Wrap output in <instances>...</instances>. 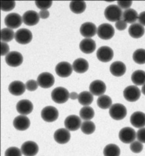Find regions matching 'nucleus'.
Segmentation results:
<instances>
[{
    "label": "nucleus",
    "mask_w": 145,
    "mask_h": 156,
    "mask_svg": "<svg viewBox=\"0 0 145 156\" xmlns=\"http://www.w3.org/2000/svg\"><path fill=\"white\" fill-rule=\"evenodd\" d=\"M104 16L111 22H116L121 20L123 12L121 9L116 5H110L104 10Z\"/></svg>",
    "instance_id": "nucleus-1"
},
{
    "label": "nucleus",
    "mask_w": 145,
    "mask_h": 156,
    "mask_svg": "<svg viewBox=\"0 0 145 156\" xmlns=\"http://www.w3.org/2000/svg\"><path fill=\"white\" fill-rule=\"evenodd\" d=\"M70 98L68 90L62 87H58L51 92V98L56 104H64Z\"/></svg>",
    "instance_id": "nucleus-2"
},
{
    "label": "nucleus",
    "mask_w": 145,
    "mask_h": 156,
    "mask_svg": "<svg viewBox=\"0 0 145 156\" xmlns=\"http://www.w3.org/2000/svg\"><path fill=\"white\" fill-rule=\"evenodd\" d=\"M109 114L114 120L124 119L127 115V109L125 106L121 104H114L110 108Z\"/></svg>",
    "instance_id": "nucleus-3"
},
{
    "label": "nucleus",
    "mask_w": 145,
    "mask_h": 156,
    "mask_svg": "<svg viewBox=\"0 0 145 156\" xmlns=\"http://www.w3.org/2000/svg\"><path fill=\"white\" fill-rule=\"evenodd\" d=\"M115 30L111 24L104 23L99 25L97 28V35L99 37L104 40H111L114 36Z\"/></svg>",
    "instance_id": "nucleus-4"
},
{
    "label": "nucleus",
    "mask_w": 145,
    "mask_h": 156,
    "mask_svg": "<svg viewBox=\"0 0 145 156\" xmlns=\"http://www.w3.org/2000/svg\"><path fill=\"white\" fill-rule=\"evenodd\" d=\"M59 111L55 107L52 106L43 108L41 112L42 118L48 123H51L56 121L59 118Z\"/></svg>",
    "instance_id": "nucleus-5"
},
{
    "label": "nucleus",
    "mask_w": 145,
    "mask_h": 156,
    "mask_svg": "<svg viewBox=\"0 0 145 156\" xmlns=\"http://www.w3.org/2000/svg\"><path fill=\"white\" fill-rule=\"evenodd\" d=\"M23 22V17L16 12H12L7 15L4 19V23L6 27L12 30L20 27Z\"/></svg>",
    "instance_id": "nucleus-6"
},
{
    "label": "nucleus",
    "mask_w": 145,
    "mask_h": 156,
    "mask_svg": "<svg viewBox=\"0 0 145 156\" xmlns=\"http://www.w3.org/2000/svg\"><path fill=\"white\" fill-rule=\"evenodd\" d=\"M124 97L126 101L130 102L137 101L141 95V91L136 85H129L124 89Z\"/></svg>",
    "instance_id": "nucleus-7"
},
{
    "label": "nucleus",
    "mask_w": 145,
    "mask_h": 156,
    "mask_svg": "<svg viewBox=\"0 0 145 156\" xmlns=\"http://www.w3.org/2000/svg\"><path fill=\"white\" fill-rule=\"evenodd\" d=\"M137 138V133L135 130L129 127L121 129L119 133L120 140L124 144H130L135 141Z\"/></svg>",
    "instance_id": "nucleus-8"
},
{
    "label": "nucleus",
    "mask_w": 145,
    "mask_h": 156,
    "mask_svg": "<svg viewBox=\"0 0 145 156\" xmlns=\"http://www.w3.org/2000/svg\"><path fill=\"white\" fill-rule=\"evenodd\" d=\"M32 34L26 28H20L15 33V39L17 43L21 45H26L32 40Z\"/></svg>",
    "instance_id": "nucleus-9"
},
{
    "label": "nucleus",
    "mask_w": 145,
    "mask_h": 156,
    "mask_svg": "<svg viewBox=\"0 0 145 156\" xmlns=\"http://www.w3.org/2000/svg\"><path fill=\"white\" fill-rule=\"evenodd\" d=\"M37 81L39 86L42 88L48 89L54 85L55 77L49 72H43L38 76Z\"/></svg>",
    "instance_id": "nucleus-10"
},
{
    "label": "nucleus",
    "mask_w": 145,
    "mask_h": 156,
    "mask_svg": "<svg viewBox=\"0 0 145 156\" xmlns=\"http://www.w3.org/2000/svg\"><path fill=\"white\" fill-rule=\"evenodd\" d=\"M5 62L11 67H18L23 62V57L19 52L11 51L5 56Z\"/></svg>",
    "instance_id": "nucleus-11"
},
{
    "label": "nucleus",
    "mask_w": 145,
    "mask_h": 156,
    "mask_svg": "<svg viewBox=\"0 0 145 156\" xmlns=\"http://www.w3.org/2000/svg\"><path fill=\"white\" fill-rule=\"evenodd\" d=\"M96 57L100 62H108L114 57V51L112 48L108 46H103L96 51Z\"/></svg>",
    "instance_id": "nucleus-12"
},
{
    "label": "nucleus",
    "mask_w": 145,
    "mask_h": 156,
    "mask_svg": "<svg viewBox=\"0 0 145 156\" xmlns=\"http://www.w3.org/2000/svg\"><path fill=\"white\" fill-rule=\"evenodd\" d=\"M82 120L80 117L76 115L68 116L64 120V126L70 131H76L82 126Z\"/></svg>",
    "instance_id": "nucleus-13"
},
{
    "label": "nucleus",
    "mask_w": 145,
    "mask_h": 156,
    "mask_svg": "<svg viewBox=\"0 0 145 156\" xmlns=\"http://www.w3.org/2000/svg\"><path fill=\"white\" fill-rule=\"evenodd\" d=\"M73 67L68 62H60L55 67V72L60 77H68L72 74Z\"/></svg>",
    "instance_id": "nucleus-14"
},
{
    "label": "nucleus",
    "mask_w": 145,
    "mask_h": 156,
    "mask_svg": "<svg viewBox=\"0 0 145 156\" xmlns=\"http://www.w3.org/2000/svg\"><path fill=\"white\" fill-rule=\"evenodd\" d=\"M80 32L82 36L85 38H91L94 37L97 33V28H96L95 24L91 22H87L82 24L80 28Z\"/></svg>",
    "instance_id": "nucleus-15"
},
{
    "label": "nucleus",
    "mask_w": 145,
    "mask_h": 156,
    "mask_svg": "<svg viewBox=\"0 0 145 156\" xmlns=\"http://www.w3.org/2000/svg\"><path fill=\"white\" fill-rule=\"evenodd\" d=\"M13 127L16 130L23 131L27 130L30 125V121L27 116L20 115L16 116L13 120Z\"/></svg>",
    "instance_id": "nucleus-16"
},
{
    "label": "nucleus",
    "mask_w": 145,
    "mask_h": 156,
    "mask_svg": "<svg viewBox=\"0 0 145 156\" xmlns=\"http://www.w3.org/2000/svg\"><path fill=\"white\" fill-rule=\"evenodd\" d=\"M21 151L24 156H35L39 151V147L36 142L27 141L21 146Z\"/></svg>",
    "instance_id": "nucleus-17"
},
{
    "label": "nucleus",
    "mask_w": 145,
    "mask_h": 156,
    "mask_svg": "<svg viewBox=\"0 0 145 156\" xmlns=\"http://www.w3.org/2000/svg\"><path fill=\"white\" fill-rule=\"evenodd\" d=\"M107 86L103 81L96 80L92 81L89 85L90 93L95 96H101L106 92Z\"/></svg>",
    "instance_id": "nucleus-18"
},
{
    "label": "nucleus",
    "mask_w": 145,
    "mask_h": 156,
    "mask_svg": "<svg viewBox=\"0 0 145 156\" xmlns=\"http://www.w3.org/2000/svg\"><path fill=\"white\" fill-rule=\"evenodd\" d=\"M16 108L19 114L23 115H26L32 113L34 109V106L31 101H30L29 100L25 99L21 100V101L17 102Z\"/></svg>",
    "instance_id": "nucleus-19"
},
{
    "label": "nucleus",
    "mask_w": 145,
    "mask_h": 156,
    "mask_svg": "<svg viewBox=\"0 0 145 156\" xmlns=\"http://www.w3.org/2000/svg\"><path fill=\"white\" fill-rule=\"evenodd\" d=\"M39 18L40 17H39V13L36 11L30 10L24 12L23 16V20L26 25L32 27L39 23Z\"/></svg>",
    "instance_id": "nucleus-20"
},
{
    "label": "nucleus",
    "mask_w": 145,
    "mask_h": 156,
    "mask_svg": "<svg viewBox=\"0 0 145 156\" xmlns=\"http://www.w3.org/2000/svg\"><path fill=\"white\" fill-rule=\"evenodd\" d=\"M131 124L135 128L141 129L145 127V114L142 112H135L131 115Z\"/></svg>",
    "instance_id": "nucleus-21"
},
{
    "label": "nucleus",
    "mask_w": 145,
    "mask_h": 156,
    "mask_svg": "<svg viewBox=\"0 0 145 156\" xmlns=\"http://www.w3.org/2000/svg\"><path fill=\"white\" fill-rule=\"evenodd\" d=\"M54 139L59 144H67L70 140V131L64 128L57 129L54 133Z\"/></svg>",
    "instance_id": "nucleus-22"
},
{
    "label": "nucleus",
    "mask_w": 145,
    "mask_h": 156,
    "mask_svg": "<svg viewBox=\"0 0 145 156\" xmlns=\"http://www.w3.org/2000/svg\"><path fill=\"white\" fill-rule=\"evenodd\" d=\"M26 85L20 81H14L9 85L8 90L14 96H20L26 90Z\"/></svg>",
    "instance_id": "nucleus-23"
},
{
    "label": "nucleus",
    "mask_w": 145,
    "mask_h": 156,
    "mask_svg": "<svg viewBox=\"0 0 145 156\" xmlns=\"http://www.w3.org/2000/svg\"><path fill=\"white\" fill-rule=\"evenodd\" d=\"M80 49L83 53H93L96 49V43L91 38H85L80 43Z\"/></svg>",
    "instance_id": "nucleus-24"
},
{
    "label": "nucleus",
    "mask_w": 145,
    "mask_h": 156,
    "mask_svg": "<svg viewBox=\"0 0 145 156\" xmlns=\"http://www.w3.org/2000/svg\"><path fill=\"white\" fill-rule=\"evenodd\" d=\"M110 72L114 76L121 77L126 72L125 64L121 61L114 62L110 66Z\"/></svg>",
    "instance_id": "nucleus-25"
},
{
    "label": "nucleus",
    "mask_w": 145,
    "mask_h": 156,
    "mask_svg": "<svg viewBox=\"0 0 145 156\" xmlns=\"http://www.w3.org/2000/svg\"><path fill=\"white\" fill-rule=\"evenodd\" d=\"M73 70L78 73L86 72L89 69V63L85 58H79L75 60L72 64Z\"/></svg>",
    "instance_id": "nucleus-26"
},
{
    "label": "nucleus",
    "mask_w": 145,
    "mask_h": 156,
    "mask_svg": "<svg viewBox=\"0 0 145 156\" xmlns=\"http://www.w3.org/2000/svg\"><path fill=\"white\" fill-rule=\"evenodd\" d=\"M129 34L135 39H139L143 37L144 34L145 30L143 26L139 23H134L131 24L129 28Z\"/></svg>",
    "instance_id": "nucleus-27"
},
{
    "label": "nucleus",
    "mask_w": 145,
    "mask_h": 156,
    "mask_svg": "<svg viewBox=\"0 0 145 156\" xmlns=\"http://www.w3.org/2000/svg\"><path fill=\"white\" fill-rule=\"evenodd\" d=\"M122 18L126 23L134 24L138 20L139 15L137 12L133 9H129L123 12Z\"/></svg>",
    "instance_id": "nucleus-28"
},
{
    "label": "nucleus",
    "mask_w": 145,
    "mask_h": 156,
    "mask_svg": "<svg viewBox=\"0 0 145 156\" xmlns=\"http://www.w3.org/2000/svg\"><path fill=\"white\" fill-rule=\"evenodd\" d=\"M78 100L81 105L84 106H89L93 102V96L89 91H83L79 94Z\"/></svg>",
    "instance_id": "nucleus-29"
},
{
    "label": "nucleus",
    "mask_w": 145,
    "mask_h": 156,
    "mask_svg": "<svg viewBox=\"0 0 145 156\" xmlns=\"http://www.w3.org/2000/svg\"><path fill=\"white\" fill-rule=\"evenodd\" d=\"M131 81L135 85H144L145 84V72L141 70L135 71L131 75Z\"/></svg>",
    "instance_id": "nucleus-30"
},
{
    "label": "nucleus",
    "mask_w": 145,
    "mask_h": 156,
    "mask_svg": "<svg viewBox=\"0 0 145 156\" xmlns=\"http://www.w3.org/2000/svg\"><path fill=\"white\" fill-rule=\"evenodd\" d=\"M70 9L76 14H81L85 11L86 3L84 1H72L70 3Z\"/></svg>",
    "instance_id": "nucleus-31"
},
{
    "label": "nucleus",
    "mask_w": 145,
    "mask_h": 156,
    "mask_svg": "<svg viewBox=\"0 0 145 156\" xmlns=\"http://www.w3.org/2000/svg\"><path fill=\"white\" fill-rule=\"evenodd\" d=\"M120 148L114 144H110L104 147L103 150L104 156H120Z\"/></svg>",
    "instance_id": "nucleus-32"
},
{
    "label": "nucleus",
    "mask_w": 145,
    "mask_h": 156,
    "mask_svg": "<svg viewBox=\"0 0 145 156\" xmlns=\"http://www.w3.org/2000/svg\"><path fill=\"white\" fill-rule=\"evenodd\" d=\"M97 106L103 110H107L112 106V101L111 98L108 95H101L100 96L96 101Z\"/></svg>",
    "instance_id": "nucleus-33"
},
{
    "label": "nucleus",
    "mask_w": 145,
    "mask_h": 156,
    "mask_svg": "<svg viewBox=\"0 0 145 156\" xmlns=\"http://www.w3.org/2000/svg\"><path fill=\"white\" fill-rule=\"evenodd\" d=\"M80 116L82 119L85 121H89L95 116V111L91 107L87 106L83 107L80 111Z\"/></svg>",
    "instance_id": "nucleus-34"
},
{
    "label": "nucleus",
    "mask_w": 145,
    "mask_h": 156,
    "mask_svg": "<svg viewBox=\"0 0 145 156\" xmlns=\"http://www.w3.org/2000/svg\"><path fill=\"white\" fill-rule=\"evenodd\" d=\"M15 34L12 29L5 28L1 30V40L3 42H9L15 38Z\"/></svg>",
    "instance_id": "nucleus-35"
},
{
    "label": "nucleus",
    "mask_w": 145,
    "mask_h": 156,
    "mask_svg": "<svg viewBox=\"0 0 145 156\" xmlns=\"http://www.w3.org/2000/svg\"><path fill=\"white\" fill-rule=\"evenodd\" d=\"M95 125L91 121H83L81 126V131L85 135H91L95 131Z\"/></svg>",
    "instance_id": "nucleus-36"
},
{
    "label": "nucleus",
    "mask_w": 145,
    "mask_h": 156,
    "mask_svg": "<svg viewBox=\"0 0 145 156\" xmlns=\"http://www.w3.org/2000/svg\"><path fill=\"white\" fill-rule=\"evenodd\" d=\"M133 59L137 64H145V49H139L136 50L133 54Z\"/></svg>",
    "instance_id": "nucleus-37"
},
{
    "label": "nucleus",
    "mask_w": 145,
    "mask_h": 156,
    "mask_svg": "<svg viewBox=\"0 0 145 156\" xmlns=\"http://www.w3.org/2000/svg\"><path fill=\"white\" fill-rule=\"evenodd\" d=\"M15 7V1H1V10L3 11H10L13 10Z\"/></svg>",
    "instance_id": "nucleus-38"
},
{
    "label": "nucleus",
    "mask_w": 145,
    "mask_h": 156,
    "mask_svg": "<svg viewBox=\"0 0 145 156\" xmlns=\"http://www.w3.org/2000/svg\"><path fill=\"white\" fill-rule=\"evenodd\" d=\"M130 150L135 154H139L143 150V143L139 141H134L130 144Z\"/></svg>",
    "instance_id": "nucleus-39"
},
{
    "label": "nucleus",
    "mask_w": 145,
    "mask_h": 156,
    "mask_svg": "<svg viewBox=\"0 0 145 156\" xmlns=\"http://www.w3.org/2000/svg\"><path fill=\"white\" fill-rule=\"evenodd\" d=\"M21 150L16 147H10L6 150L5 156H22Z\"/></svg>",
    "instance_id": "nucleus-40"
},
{
    "label": "nucleus",
    "mask_w": 145,
    "mask_h": 156,
    "mask_svg": "<svg viewBox=\"0 0 145 156\" xmlns=\"http://www.w3.org/2000/svg\"><path fill=\"white\" fill-rule=\"evenodd\" d=\"M36 7L41 10H47L50 8L53 4L52 1H36L35 2Z\"/></svg>",
    "instance_id": "nucleus-41"
},
{
    "label": "nucleus",
    "mask_w": 145,
    "mask_h": 156,
    "mask_svg": "<svg viewBox=\"0 0 145 156\" xmlns=\"http://www.w3.org/2000/svg\"><path fill=\"white\" fill-rule=\"evenodd\" d=\"M26 88L29 91H34V90H36L38 87V81H35L34 80H28L27 82H26Z\"/></svg>",
    "instance_id": "nucleus-42"
},
{
    "label": "nucleus",
    "mask_w": 145,
    "mask_h": 156,
    "mask_svg": "<svg viewBox=\"0 0 145 156\" xmlns=\"http://www.w3.org/2000/svg\"><path fill=\"white\" fill-rule=\"evenodd\" d=\"M118 5L119 6L121 9H129L130 7L132 5L133 2L131 1H118Z\"/></svg>",
    "instance_id": "nucleus-43"
},
{
    "label": "nucleus",
    "mask_w": 145,
    "mask_h": 156,
    "mask_svg": "<svg viewBox=\"0 0 145 156\" xmlns=\"http://www.w3.org/2000/svg\"><path fill=\"white\" fill-rule=\"evenodd\" d=\"M137 138L138 141L145 143V127L140 129L137 133Z\"/></svg>",
    "instance_id": "nucleus-44"
},
{
    "label": "nucleus",
    "mask_w": 145,
    "mask_h": 156,
    "mask_svg": "<svg viewBox=\"0 0 145 156\" xmlns=\"http://www.w3.org/2000/svg\"><path fill=\"white\" fill-rule=\"evenodd\" d=\"M9 46L7 43L1 42V56H6L9 52Z\"/></svg>",
    "instance_id": "nucleus-45"
},
{
    "label": "nucleus",
    "mask_w": 145,
    "mask_h": 156,
    "mask_svg": "<svg viewBox=\"0 0 145 156\" xmlns=\"http://www.w3.org/2000/svg\"><path fill=\"white\" fill-rule=\"evenodd\" d=\"M116 28L118 30H120V31H122V30H124L127 28V23L124 20H120L117 21L116 23Z\"/></svg>",
    "instance_id": "nucleus-46"
},
{
    "label": "nucleus",
    "mask_w": 145,
    "mask_h": 156,
    "mask_svg": "<svg viewBox=\"0 0 145 156\" xmlns=\"http://www.w3.org/2000/svg\"><path fill=\"white\" fill-rule=\"evenodd\" d=\"M49 15L50 13L48 10H41L39 12V17L42 19H46L47 18H49Z\"/></svg>",
    "instance_id": "nucleus-47"
},
{
    "label": "nucleus",
    "mask_w": 145,
    "mask_h": 156,
    "mask_svg": "<svg viewBox=\"0 0 145 156\" xmlns=\"http://www.w3.org/2000/svg\"><path fill=\"white\" fill-rule=\"evenodd\" d=\"M138 20L139 24L143 26V27L145 26V11H143L139 14Z\"/></svg>",
    "instance_id": "nucleus-48"
},
{
    "label": "nucleus",
    "mask_w": 145,
    "mask_h": 156,
    "mask_svg": "<svg viewBox=\"0 0 145 156\" xmlns=\"http://www.w3.org/2000/svg\"><path fill=\"white\" fill-rule=\"evenodd\" d=\"M78 96L79 94H78L76 92H72L70 94V98H71L72 100H76L78 98Z\"/></svg>",
    "instance_id": "nucleus-49"
},
{
    "label": "nucleus",
    "mask_w": 145,
    "mask_h": 156,
    "mask_svg": "<svg viewBox=\"0 0 145 156\" xmlns=\"http://www.w3.org/2000/svg\"><path fill=\"white\" fill-rule=\"evenodd\" d=\"M141 92L145 96V84L144 85H143V87L141 89Z\"/></svg>",
    "instance_id": "nucleus-50"
}]
</instances>
